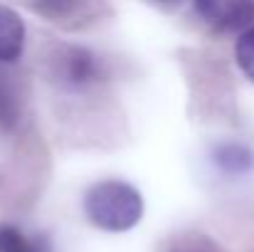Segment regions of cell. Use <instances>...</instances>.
<instances>
[{"instance_id":"obj_1","label":"cell","mask_w":254,"mask_h":252,"mask_svg":"<svg viewBox=\"0 0 254 252\" xmlns=\"http://www.w3.org/2000/svg\"><path fill=\"white\" fill-rule=\"evenodd\" d=\"M84 213L104 233H126L143 218V198L126 180H99L86 190Z\"/></svg>"},{"instance_id":"obj_2","label":"cell","mask_w":254,"mask_h":252,"mask_svg":"<svg viewBox=\"0 0 254 252\" xmlns=\"http://www.w3.org/2000/svg\"><path fill=\"white\" fill-rule=\"evenodd\" d=\"M50 72L52 82L67 91H84L104 80L101 60L79 45H64L55 50L50 57Z\"/></svg>"},{"instance_id":"obj_3","label":"cell","mask_w":254,"mask_h":252,"mask_svg":"<svg viewBox=\"0 0 254 252\" xmlns=\"http://www.w3.org/2000/svg\"><path fill=\"white\" fill-rule=\"evenodd\" d=\"M197 15L220 32H242L254 20V0H192Z\"/></svg>"},{"instance_id":"obj_4","label":"cell","mask_w":254,"mask_h":252,"mask_svg":"<svg viewBox=\"0 0 254 252\" xmlns=\"http://www.w3.org/2000/svg\"><path fill=\"white\" fill-rule=\"evenodd\" d=\"M25 50V22L22 17L0 2V62L12 65Z\"/></svg>"},{"instance_id":"obj_5","label":"cell","mask_w":254,"mask_h":252,"mask_svg":"<svg viewBox=\"0 0 254 252\" xmlns=\"http://www.w3.org/2000/svg\"><path fill=\"white\" fill-rule=\"evenodd\" d=\"M20 114H22V99H20L17 84L5 72V67L0 62V131H5V134L15 131Z\"/></svg>"},{"instance_id":"obj_6","label":"cell","mask_w":254,"mask_h":252,"mask_svg":"<svg viewBox=\"0 0 254 252\" xmlns=\"http://www.w3.org/2000/svg\"><path fill=\"white\" fill-rule=\"evenodd\" d=\"M212 161L225 175H245L254 168V154L242 144H220L212 151Z\"/></svg>"},{"instance_id":"obj_7","label":"cell","mask_w":254,"mask_h":252,"mask_svg":"<svg viewBox=\"0 0 254 252\" xmlns=\"http://www.w3.org/2000/svg\"><path fill=\"white\" fill-rule=\"evenodd\" d=\"M27 2L42 17H47L52 22H64V25L84 17L91 5V0H27Z\"/></svg>"},{"instance_id":"obj_8","label":"cell","mask_w":254,"mask_h":252,"mask_svg":"<svg viewBox=\"0 0 254 252\" xmlns=\"http://www.w3.org/2000/svg\"><path fill=\"white\" fill-rule=\"evenodd\" d=\"M0 252H52L45 235H30L17 225L0 223Z\"/></svg>"},{"instance_id":"obj_9","label":"cell","mask_w":254,"mask_h":252,"mask_svg":"<svg viewBox=\"0 0 254 252\" xmlns=\"http://www.w3.org/2000/svg\"><path fill=\"white\" fill-rule=\"evenodd\" d=\"M235 57H237V65L245 72V77L254 82V27L242 30L237 47H235Z\"/></svg>"},{"instance_id":"obj_10","label":"cell","mask_w":254,"mask_h":252,"mask_svg":"<svg viewBox=\"0 0 254 252\" xmlns=\"http://www.w3.org/2000/svg\"><path fill=\"white\" fill-rule=\"evenodd\" d=\"M175 252H222L217 245H212L210 240H190L188 245L178 248Z\"/></svg>"},{"instance_id":"obj_11","label":"cell","mask_w":254,"mask_h":252,"mask_svg":"<svg viewBox=\"0 0 254 252\" xmlns=\"http://www.w3.org/2000/svg\"><path fill=\"white\" fill-rule=\"evenodd\" d=\"M158 2H173V0H158Z\"/></svg>"}]
</instances>
